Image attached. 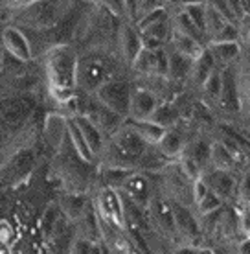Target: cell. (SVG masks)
<instances>
[{
    "mask_svg": "<svg viewBox=\"0 0 250 254\" xmlns=\"http://www.w3.org/2000/svg\"><path fill=\"white\" fill-rule=\"evenodd\" d=\"M77 63L79 58L76 52L66 45H57L46 52L45 74L48 79V90H76Z\"/></svg>",
    "mask_w": 250,
    "mask_h": 254,
    "instance_id": "6da1fadb",
    "label": "cell"
},
{
    "mask_svg": "<svg viewBox=\"0 0 250 254\" xmlns=\"http://www.w3.org/2000/svg\"><path fill=\"white\" fill-rule=\"evenodd\" d=\"M110 79H114V77H110L109 63L105 61V58H100L94 54L79 58V63H77V89H81L83 92L96 94L98 90Z\"/></svg>",
    "mask_w": 250,
    "mask_h": 254,
    "instance_id": "7a4b0ae2",
    "label": "cell"
},
{
    "mask_svg": "<svg viewBox=\"0 0 250 254\" xmlns=\"http://www.w3.org/2000/svg\"><path fill=\"white\" fill-rule=\"evenodd\" d=\"M92 201L101 221L125 230V201L122 191L110 186H100Z\"/></svg>",
    "mask_w": 250,
    "mask_h": 254,
    "instance_id": "3957f363",
    "label": "cell"
},
{
    "mask_svg": "<svg viewBox=\"0 0 250 254\" xmlns=\"http://www.w3.org/2000/svg\"><path fill=\"white\" fill-rule=\"evenodd\" d=\"M131 96H133V87L125 79H110L98 90L94 98L98 102L110 109L112 113L120 115L122 118H129V109H131Z\"/></svg>",
    "mask_w": 250,
    "mask_h": 254,
    "instance_id": "277c9868",
    "label": "cell"
},
{
    "mask_svg": "<svg viewBox=\"0 0 250 254\" xmlns=\"http://www.w3.org/2000/svg\"><path fill=\"white\" fill-rule=\"evenodd\" d=\"M146 216H148L151 227L158 234L166 236V238L179 236L177 234V227H175L173 203L167 195H153V199L148 204Z\"/></svg>",
    "mask_w": 250,
    "mask_h": 254,
    "instance_id": "5b68a950",
    "label": "cell"
},
{
    "mask_svg": "<svg viewBox=\"0 0 250 254\" xmlns=\"http://www.w3.org/2000/svg\"><path fill=\"white\" fill-rule=\"evenodd\" d=\"M219 109L226 115H236L241 107V87H239V74L234 66L223 68V90L217 102Z\"/></svg>",
    "mask_w": 250,
    "mask_h": 254,
    "instance_id": "8992f818",
    "label": "cell"
},
{
    "mask_svg": "<svg viewBox=\"0 0 250 254\" xmlns=\"http://www.w3.org/2000/svg\"><path fill=\"white\" fill-rule=\"evenodd\" d=\"M120 191L123 195L131 199L133 203L142 210H148L149 201L153 199L151 193V185L149 179L144 172H131L129 177L123 181V185L120 186Z\"/></svg>",
    "mask_w": 250,
    "mask_h": 254,
    "instance_id": "52a82bcc",
    "label": "cell"
},
{
    "mask_svg": "<svg viewBox=\"0 0 250 254\" xmlns=\"http://www.w3.org/2000/svg\"><path fill=\"white\" fill-rule=\"evenodd\" d=\"M173 203V214H175V227H177V234L180 238H186V240H200L202 236V227H200V221L197 214L193 212L188 204L177 203V201H171Z\"/></svg>",
    "mask_w": 250,
    "mask_h": 254,
    "instance_id": "ba28073f",
    "label": "cell"
},
{
    "mask_svg": "<svg viewBox=\"0 0 250 254\" xmlns=\"http://www.w3.org/2000/svg\"><path fill=\"white\" fill-rule=\"evenodd\" d=\"M158 105H160V100L151 89H144V87L133 89L129 118L131 120H151Z\"/></svg>",
    "mask_w": 250,
    "mask_h": 254,
    "instance_id": "9c48e42d",
    "label": "cell"
},
{
    "mask_svg": "<svg viewBox=\"0 0 250 254\" xmlns=\"http://www.w3.org/2000/svg\"><path fill=\"white\" fill-rule=\"evenodd\" d=\"M2 45H4V52H7L11 58L19 59L22 63L32 61V45H30V41L22 33V30L17 28V26H6L2 30Z\"/></svg>",
    "mask_w": 250,
    "mask_h": 254,
    "instance_id": "30bf717a",
    "label": "cell"
},
{
    "mask_svg": "<svg viewBox=\"0 0 250 254\" xmlns=\"http://www.w3.org/2000/svg\"><path fill=\"white\" fill-rule=\"evenodd\" d=\"M83 115L94 122V124H96L109 138L116 133V131H120V129L123 127V124H125V118H122L120 115H116V113H112L110 109L101 105L96 98L89 103V109H87V113H83Z\"/></svg>",
    "mask_w": 250,
    "mask_h": 254,
    "instance_id": "8fae6325",
    "label": "cell"
},
{
    "mask_svg": "<svg viewBox=\"0 0 250 254\" xmlns=\"http://www.w3.org/2000/svg\"><path fill=\"white\" fill-rule=\"evenodd\" d=\"M74 232H76V238L79 240H85L89 243H101L103 240V229H101V217L98 214L96 206H94V201L90 204L87 212L79 217L76 223H74Z\"/></svg>",
    "mask_w": 250,
    "mask_h": 254,
    "instance_id": "7c38bea8",
    "label": "cell"
},
{
    "mask_svg": "<svg viewBox=\"0 0 250 254\" xmlns=\"http://www.w3.org/2000/svg\"><path fill=\"white\" fill-rule=\"evenodd\" d=\"M43 134L48 147L57 153L64 142H68V118L61 113H50L45 118Z\"/></svg>",
    "mask_w": 250,
    "mask_h": 254,
    "instance_id": "4fadbf2b",
    "label": "cell"
},
{
    "mask_svg": "<svg viewBox=\"0 0 250 254\" xmlns=\"http://www.w3.org/2000/svg\"><path fill=\"white\" fill-rule=\"evenodd\" d=\"M110 140H112L116 146L127 155L129 159L135 162L136 172H138V160L142 159L144 153L148 151V147H149L148 144H146V142H144L131 127L125 126V124H123V127L120 129V131H116V133L110 136Z\"/></svg>",
    "mask_w": 250,
    "mask_h": 254,
    "instance_id": "5bb4252c",
    "label": "cell"
},
{
    "mask_svg": "<svg viewBox=\"0 0 250 254\" xmlns=\"http://www.w3.org/2000/svg\"><path fill=\"white\" fill-rule=\"evenodd\" d=\"M202 179H204L206 186L210 190L219 195L223 201H228L232 197L238 193V181L234 179L232 172H223V170H206L202 173Z\"/></svg>",
    "mask_w": 250,
    "mask_h": 254,
    "instance_id": "9a60e30c",
    "label": "cell"
},
{
    "mask_svg": "<svg viewBox=\"0 0 250 254\" xmlns=\"http://www.w3.org/2000/svg\"><path fill=\"white\" fill-rule=\"evenodd\" d=\"M118 46L122 52V58L125 63L133 64V61L136 59V56L144 48V41H142V33L136 28V24L125 22L122 24L120 32H118Z\"/></svg>",
    "mask_w": 250,
    "mask_h": 254,
    "instance_id": "2e32d148",
    "label": "cell"
},
{
    "mask_svg": "<svg viewBox=\"0 0 250 254\" xmlns=\"http://www.w3.org/2000/svg\"><path fill=\"white\" fill-rule=\"evenodd\" d=\"M90 204H92V199H89L85 193H81V191H68V193L61 195V199H59V212L70 223H76L87 212Z\"/></svg>",
    "mask_w": 250,
    "mask_h": 254,
    "instance_id": "e0dca14e",
    "label": "cell"
},
{
    "mask_svg": "<svg viewBox=\"0 0 250 254\" xmlns=\"http://www.w3.org/2000/svg\"><path fill=\"white\" fill-rule=\"evenodd\" d=\"M74 118H76L77 126H79V129H81V133H83L89 147L92 149V153H94V157L100 159V155H101L103 147H105V144H107L109 136L103 133L101 129L90 120V118H87L85 115H74Z\"/></svg>",
    "mask_w": 250,
    "mask_h": 254,
    "instance_id": "ac0fdd59",
    "label": "cell"
},
{
    "mask_svg": "<svg viewBox=\"0 0 250 254\" xmlns=\"http://www.w3.org/2000/svg\"><path fill=\"white\" fill-rule=\"evenodd\" d=\"M156 147H158V151H160L169 162L179 160L180 157H182L184 149H186V138H184V133H182L180 129H177V127L167 129L166 134H164V138H162V142Z\"/></svg>",
    "mask_w": 250,
    "mask_h": 254,
    "instance_id": "d6986e66",
    "label": "cell"
},
{
    "mask_svg": "<svg viewBox=\"0 0 250 254\" xmlns=\"http://www.w3.org/2000/svg\"><path fill=\"white\" fill-rule=\"evenodd\" d=\"M125 126L131 127L148 146H158L167 131L166 127L154 124L153 120H131V118H127Z\"/></svg>",
    "mask_w": 250,
    "mask_h": 254,
    "instance_id": "ffe728a7",
    "label": "cell"
},
{
    "mask_svg": "<svg viewBox=\"0 0 250 254\" xmlns=\"http://www.w3.org/2000/svg\"><path fill=\"white\" fill-rule=\"evenodd\" d=\"M68 144H70V147L76 151V155L83 160L85 164H90V162L96 160L94 153H92V149L87 144V140H85L83 133H81V129H79L74 116L68 118Z\"/></svg>",
    "mask_w": 250,
    "mask_h": 254,
    "instance_id": "44dd1931",
    "label": "cell"
},
{
    "mask_svg": "<svg viewBox=\"0 0 250 254\" xmlns=\"http://www.w3.org/2000/svg\"><path fill=\"white\" fill-rule=\"evenodd\" d=\"M206 48L213 56L217 66L221 64V68L232 66L241 58V52H243L241 43H213V45H208Z\"/></svg>",
    "mask_w": 250,
    "mask_h": 254,
    "instance_id": "7402d4cb",
    "label": "cell"
},
{
    "mask_svg": "<svg viewBox=\"0 0 250 254\" xmlns=\"http://www.w3.org/2000/svg\"><path fill=\"white\" fill-rule=\"evenodd\" d=\"M169 43H171V48H173L175 52H179L180 56L192 59V61L199 59L206 50V46L200 45L199 41L188 37V35H182V33H177V32H173V30H171Z\"/></svg>",
    "mask_w": 250,
    "mask_h": 254,
    "instance_id": "603a6c76",
    "label": "cell"
},
{
    "mask_svg": "<svg viewBox=\"0 0 250 254\" xmlns=\"http://www.w3.org/2000/svg\"><path fill=\"white\" fill-rule=\"evenodd\" d=\"M30 111L32 107H28V103L22 98H9L2 107V120L7 126H19L30 116Z\"/></svg>",
    "mask_w": 250,
    "mask_h": 254,
    "instance_id": "cb8c5ba5",
    "label": "cell"
},
{
    "mask_svg": "<svg viewBox=\"0 0 250 254\" xmlns=\"http://www.w3.org/2000/svg\"><path fill=\"white\" fill-rule=\"evenodd\" d=\"M215 68H217V63H215L213 56L210 54V50L206 48L204 54H202L199 59H195V61H193L192 76H190V79H192L197 87H200V89H202V85H204L206 79L210 77V74H212Z\"/></svg>",
    "mask_w": 250,
    "mask_h": 254,
    "instance_id": "d4e9b609",
    "label": "cell"
},
{
    "mask_svg": "<svg viewBox=\"0 0 250 254\" xmlns=\"http://www.w3.org/2000/svg\"><path fill=\"white\" fill-rule=\"evenodd\" d=\"M236 166V159L230 153V149L225 146V142H212L210 144V168L213 170H223V172H232Z\"/></svg>",
    "mask_w": 250,
    "mask_h": 254,
    "instance_id": "484cf974",
    "label": "cell"
},
{
    "mask_svg": "<svg viewBox=\"0 0 250 254\" xmlns=\"http://www.w3.org/2000/svg\"><path fill=\"white\" fill-rule=\"evenodd\" d=\"M171 30L177 33H182V35H188V37L199 41L200 45L208 46V39H206V35L200 32L197 26L193 24V20L190 19L182 9L177 11V15H175L173 20H171Z\"/></svg>",
    "mask_w": 250,
    "mask_h": 254,
    "instance_id": "4316f807",
    "label": "cell"
},
{
    "mask_svg": "<svg viewBox=\"0 0 250 254\" xmlns=\"http://www.w3.org/2000/svg\"><path fill=\"white\" fill-rule=\"evenodd\" d=\"M167 54H169V74H167V79H175V81L190 79L193 66L192 59L180 56L179 52L175 50H167Z\"/></svg>",
    "mask_w": 250,
    "mask_h": 254,
    "instance_id": "83f0119b",
    "label": "cell"
},
{
    "mask_svg": "<svg viewBox=\"0 0 250 254\" xmlns=\"http://www.w3.org/2000/svg\"><path fill=\"white\" fill-rule=\"evenodd\" d=\"M184 155H188L192 160H195V164L199 166L202 173L206 170H210V144H206L204 140H193L190 144H186Z\"/></svg>",
    "mask_w": 250,
    "mask_h": 254,
    "instance_id": "f1b7e54d",
    "label": "cell"
},
{
    "mask_svg": "<svg viewBox=\"0 0 250 254\" xmlns=\"http://www.w3.org/2000/svg\"><path fill=\"white\" fill-rule=\"evenodd\" d=\"M226 24H232L228 20L221 15L217 7L213 6V2H206V26H204V33H206V39H208V45H210V41H212L215 35H217Z\"/></svg>",
    "mask_w": 250,
    "mask_h": 254,
    "instance_id": "f546056e",
    "label": "cell"
},
{
    "mask_svg": "<svg viewBox=\"0 0 250 254\" xmlns=\"http://www.w3.org/2000/svg\"><path fill=\"white\" fill-rule=\"evenodd\" d=\"M133 70L144 76H154L156 77V50H149V48H142V52L136 56L133 61Z\"/></svg>",
    "mask_w": 250,
    "mask_h": 254,
    "instance_id": "4dcf8cb0",
    "label": "cell"
},
{
    "mask_svg": "<svg viewBox=\"0 0 250 254\" xmlns=\"http://www.w3.org/2000/svg\"><path fill=\"white\" fill-rule=\"evenodd\" d=\"M221 90H223V68L217 66L202 85V94H204L206 100H210L212 103H217L219 98H221Z\"/></svg>",
    "mask_w": 250,
    "mask_h": 254,
    "instance_id": "1f68e13d",
    "label": "cell"
},
{
    "mask_svg": "<svg viewBox=\"0 0 250 254\" xmlns=\"http://www.w3.org/2000/svg\"><path fill=\"white\" fill-rule=\"evenodd\" d=\"M151 120L154 124H158V126L166 127V129H171V127H177V120H179V111L175 107L173 103H160L158 109H156V113L153 115Z\"/></svg>",
    "mask_w": 250,
    "mask_h": 254,
    "instance_id": "d6a6232c",
    "label": "cell"
},
{
    "mask_svg": "<svg viewBox=\"0 0 250 254\" xmlns=\"http://www.w3.org/2000/svg\"><path fill=\"white\" fill-rule=\"evenodd\" d=\"M182 11L186 13L188 17L193 20V24L199 28L200 32L204 33V26H206V2H184ZM206 35V33H204Z\"/></svg>",
    "mask_w": 250,
    "mask_h": 254,
    "instance_id": "836d02e7",
    "label": "cell"
},
{
    "mask_svg": "<svg viewBox=\"0 0 250 254\" xmlns=\"http://www.w3.org/2000/svg\"><path fill=\"white\" fill-rule=\"evenodd\" d=\"M223 203H225V201L210 190L202 199H200L199 203L195 204V208L199 210V214L202 217H208V216H212V214H217L219 210H221V206H223Z\"/></svg>",
    "mask_w": 250,
    "mask_h": 254,
    "instance_id": "e575fe53",
    "label": "cell"
},
{
    "mask_svg": "<svg viewBox=\"0 0 250 254\" xmlns=\"http://www.w3.org/2000/svg\"><path fill=\"white\" fill-rule=\"evenodd\" d=\"M241 39V30L236 24H226L215 37L210 41V45L213 43H239Z\"/></svg>",
    "mask_w": 250,
    "mask_h": 254,
    "instance_id": "d590c367",
    "label": "cell"
},
{
    "mask_svg": "<svg viewBox=\"0 0 250 254\" xmlns=\"http://www.w3.org/2000/svg\"><path fill=\"white\" fill-rule=\"evenodd\" d=\"M238 199L243 204H250V170L243 173V177L238 181Z\"/></svg>",
    "mask_w": 250,
    "mask_h": 254,
    "instance_id": "8d00e7d4",
    "label": "cell"
},
{
    "mask_svg": "<svg viewBox=\"0 0 250 254\" xmlns=\"http://www.w3.org/2000/svg\"><path fill=\"white\" fill-rule=\"evenodd\" d=\"M0 242H2L4 249H9L13 245V242H15V229H13L6 219L0 225Z\"/></svg>",
    "mask_w": 250,
    "mask_h": 254,
    "instance_id": "74e56055",
    "label": "cell"
},
{
    "mask_svg": "<svg viewBox=\"0 0 250 254\" xmlns=\"http://www.w3.org/2000/svg\"><path fill=\"white\" fill-rule=\"evenodd\" d=\"M210 191V188L206 186V183H204V179L202 177H199V179H195L193 181V185H192V199H193V204H197L202 199V197L206 195Z\"/></svg>",
    "mask_w": 250,
    "mask_h": 254,
    "instance_id": "f35d334b",
    "label": "cell"
},
{
    "mask_svg": "<svg viewBox=\"0 0 250 254\" xmlns=\"http://www.w3.org/2000/svg\"><path fill=\"white\" fill-rule=\"evenodd\" d=\"M92 251H94V243H89L79 238L74 240L70 247V254H92Z\"/></svg>",
    "mask_w": 250,
    "mask_h": 254,
    "instance_id": "ab89813d",
    "label": "cell"
},
{
    "mask_svg": "<svg viewBox=\"0 0 250 254\" xmlns=\"http://www.w3.org/2000/svg\"><path fill=\"white\" fill-rule=\"evenodd\" d=\"M239 227L245 234H250V204H245V208L239 214Z\"/></svg>",
    "mask_w": 250,
    "mask_h": 254,
    "instance_id": "60d3db41",
    "label": "cell"
},
{
    "mask_svg": "<svg viewBox=\"0 0 250 254\" xmlns=\"http://www.w3.org/2000/svg\"><path fill=\"white\" fill-rule=\"evenodd\" d=\"M171 254H200V249L195 247V245H179V247L173 249Z\"/></svg>",
    "mask_w": 250,
    "mask_h": 254,
    "instance_id": "b9f144b4",
    "label": "cell"
},
{
    "mask_svg": "<svg viewBox=\"0 0 250 254\" xmlns=\"http://www.w3.org/2000/svg\"><path fill=\"white\" fill-rule=\"evenodd\" d=\"M238 254H250V236L238 243Z\"/></svg>",
    "mask_w": 250,
    "mask_h": 254,
    "instance_id": "7bdbcfd3",
    "label": "cell"
},
{
    "mask_svg": "<svg viewBox=\"0 0 250 254\" xmlns=\"http://www.w3.org/2000/svg\"><path fill=\"white\" fill-rule=\"evenodd\" d=\"M243 22H247V33H245V35H247V41H249V45H250V19L249 17H245Z\"/></svg>",
    "mask_w": 250,
    "mask_h": 254,
    "instance_id": "ee69618b",
    "label": "cell"
},
{
    "mask_svg": "<svg viewBox=\"0 0 250 254\" xmlns=\"http://www.w3.org/2000/svg\"><path fill=\"white\" fill-rule=\"evenodd\" d=\"M100 245H101V251H103V254H118V253H116V251H112V249H110V247H107V245H105V243H100Z\"/></svg>",
    "mask_w": 250,
    "mask_h": 254,
    "instance_id": "f6af8a7d",
    "label": "cell"
},
{
    "mask_svg": "<svg viewBox=\"0 0 250 254\" xmlns=\"http://www.w3.org/2000/svg\"><path fill=\"white\" fill-rule=\"evenodd\" d=\"M92 254H103L101 245H100V243H98V245H94V251H92Z\"/></svg>",
    "mask_w": 250,
    "mask_h": 254,
    "instance_id": "bcb514c9",
    "label": "cell"
},
{
    "mask_svg": "<svg viewBox=\"0 0 250 254\" xmlns=\"http://www.w3.org/2000/svg\"><path fill=\"white\" fill-rule=\"evenodd\" d=\"M200 254H219V253H215L212 249H200Z\"/></svg>",
    "mask_w": 250,
    "mask_h": 254,
    "instance_id": "7dc6e473",
    "label": "cell"
},
{
    "mask_svg": "<svg viewBox=\"0 0 250 254\" xmlns=\"http://www.w3.org/2000/svg\"><path fill=\"white\" fill-rule=\"evenodd\" d=\"M249 236H250V234H249Z\"/></svg>",
    "mask_w": 250,
    "mask_h": 254,
    "instance_id": "c3c4849f",
    "label": "cell"
}]
</instances>
